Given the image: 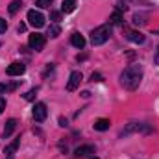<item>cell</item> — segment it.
Listing matches in <instances>:
<instances>
[{
	"label": "cell",
	"mask_w": 159,
	"mask_h": 159,
	"mask_svg": "<svg viewBox=\"0 0 159 159\" xmlns=\"http://www.w3.org/2000/svg\"><path fill=\"white\" fill-rule=\"evenodd\" d=\"M141 80H143V67L141 65H129L120 74V83L128 91H135L141 85Z\"/></svg>",
	"instance_id": "cell-1"
},
{
	"label": "cell",
	"mask_w": 159,
	"mask_h": 159,
	"mask_svg": "<svg viewBox=\"0 0 159 159\" xmlns=\"http://www.w3.org/2000/svg\"><path fill=\"white\" fill-rule=\"evenodd\" d=\"M109 37H111V24H102V26H98L96 30H93V34H91V43H93L94 46H98V44H104Z\"/></svg>",
	"instance_id": "cell-2"
},
{
	"label": "cell",
	"mask_w": 159,
	"mask_h": 159,
	"mask_svg": "<svg viewBox=\"0 0 159 159\" xmlns=\"http://www.w3.org/2000/svg\"><path fill=\"white\" fill-rule=\"evenodd\" d=\"M28 22H30L34 28H43V26H44V17H43L41 11L30 9V11H28Z\"/></svg>",
	"instance_id": "cell-3"
},
{
	"label": "cell",
	"mask_w": 159,
	"mask_h": 159,
	"mask_svg": "<svg viewBox=\"0 0 159 159\" xmlns=\"http://www.w3.org/2000/svg\"><path fill=\"white\" fill-rule=\"evenodd\" d=\"M44 35H41V34H32L30 35V39H28V44H30V48H34V50H43V46H44Z\"/></svg>",
	"instance_id": "cell-4"
},
{
	"label": "cell",
	"mask_w": 159,
	"mask_h": 159,
	"mask_svg": "<svg viewBox=\"0 0 159 159\" xmlns=\"http://www.w3.org/2000/svg\"><path fill=\"white\" fill-rule=\"evenodd\" d=\"M81 72L80 70H74V72H70V76H69V81H67V91H76L78 89V85L81 83Z\"/></svg>",
	"instance_id": "cell-5"
},
{
	"label": "cell",
	"mask_w": 159,
	"mask_h": 159,
	"mask_svg": "<svg viewBox=\"0 0 159 159\" xmlns=\"http://www.w3.org/2000/svg\"><path fill=\"white\" fill-rule=\"evenodd\" d=\"M32 115H34V119L37 120V122H43V120L46 119V115H48L46 106H44L43 102H37V104L34 106V109H32Z\"/></svg>",
	"instance_id": "cell-6"
},
{
	"label": "cell",
	"mask_w": 159,
	"mask_h": 159,
	"mask_svg": "<svg viewBox=\"0 0 159 159\" xmlns=\"http://www.w3.org/2000/svg\"><path fill=\"white\" fill-rule=\"evenodd\" d=\"M89 156H94V148L91 144H85V146H80L74 150V157L76 159H87Z\"/></svg>",
	"instance_id": "cell-7"
},
{
	"label": "cell",
	"mask_w": 159,
	"mask_h": 159,
	"mask_svg": "<svg viewBox=\"0 0 159 159\" xmlns=\"http://www.w3.org/2000/svg\"><path fill=\"white\" fill-rule=\"evenodd\" d=\"M24 70H26V65L24 63H11L7 69H6V72H7V76H20V74H24Z\"/></svg>",
	"instance_id": "cell-8"
},
{
	"label": "cell",
	"mask_w": 159,
	"mask_h": 159,
	"mask_svg": "<svg viewBox=\"0 0 159 159\" xmlns=\"http://www.w3.org/2000/svg\"><path fill=\"white\" fill-rule=\"evenodd\" d=\"M15 128H17V120L9 119L7 122H6V128H4V133H2V135H4V139H6V137H9V135L15 131Z\"/></svg>",
	"instance_id": "cell-9"
},
{
	"label": "cell",
	"mask_w": 159,
	"mask_h": 159,
	"mask_svg": "<svg viewBox=\"0 0 159 159\" xmlns=\"http://www.w3.org/2000/svg\"><path fill=\"white\" fill-rule=\"evenodd\" d=\"M70 43H72V46H76V48H83L85 46V37L81 35V34H72V37H70Z\"/></svg>",
	"instance_id": "cell-10"
},
{
	"label": "cell",
	"mask_w": 159,
	"mask_h": 159,
	"mask_svg": "<svg viewBox=\"0 0 159 159\" xmlns=\"http://www.w3.org/2000/svg\"><path fill=\"white\" fill-rule=\"evenodd\" d=\"M19 144H20V139H15V141H13L11 144H7V146L4 148V154H6L7 157H11V156H13V154L17 152V148H19Z\"/></svg>",
	"instance_id": "cell-11"
},
{
	"label": "cell",
	"mask_w": 159,
	"mask_h": 159,
	"mask_svg": "<svg viewBox=\"0 0 159 159\" xmlns=\"http://www.w3.org/2000/svg\"><path fill=\"white\" fill-rule=\"evenodd\" d=\"M74 9H76V0H63V4H61L63 13H72Z\"/></svg>",
	"instance_id": "cell-12"
},
{
	"label": "cell",
	"mask_w": 159,
	"mask_h": 159,
	"mask_svg": "<svg viewBox=\"0 0 159 159\" xmlns=\"http://www.w3.org/2000/svg\"><path fill=\"white\" fill-rule=\"evenodd\" d=\"M128 39L131 41V43H135V44H143L144 43V35L141 32H129L128 34Z\"/></svg>",
	"instance_id": "cell-13"
},
{
	"label": "cell",
	"mask_w": 159,
	"mask_h": 159,
	"mask_svg": "<svg viewBox=\"0 0 159 159\" xmlns=\"http://www.w3.org/2000/svg\"><path fill=\"white\" fill-rule=\"evenodd\" d=\"M109 120L107 119H98L96 122H94V129L96 131H106V129H109Z\"/></svg>",
	"instance_id": "cell-14"
},
{
	"label": "cell",
	"mask_w": 159,
	"mask_h": 159,
	"mask_svg": "<svg viewBox=\"0 0 159 159\" xmlns=\"http://www.w3.org/2000/svg\"><path fill=\"white\" fill-rule=\"evenodd\" d=\"M17 87H19V81H15V83H0V93H11Z\"/></svg>",
	"instance_id": "cell-15"
},
{
	"label": "cell",
	"mask_w": 159,
	"mask_h": 159,
	"mask_svg": "<svg viewBox=\"0 0 159 159\" xmlns=\"http://www.w3.org/2000/svg\"><path fill=\"white\" fill-rule=\"evenodd\" d=\"M20 7H22V2H20V0H13V2L9 4V7H7V9H9V13H11V15H15Z\"/></svg>",
	"instance_id": "cell-16"
},
{
	"label": "cell",
	"mask_w": 159,
	"mask_h": 159,
	"mask_svg": "<svg viewBox=\"0 0 159 159\" xmlns=\"http://www.w3.org/2000/svg\"><path fill=\"white\" fill-rule=\"evenodd\" d=\"M146 17H148L146 13H137V15L133 17V24H137V26H139V24H146V20H144Z\"/></svg>",
	"instance_id": "cell-17"
},
{
	"label": "cell",
	"mask_w": 159,
	"mask_h": 159,
	"mask_svg": "<svg viewBox=\"0 0 159 159\" xmlns=\"http://www.w3.org/2000/svg\"><path fill=\"white\" fill-rule=\"evenodd\" d=\"M59 34H61V28H59L57 24H52V26L48 28V35H50V37H57Z\"/></svg>",
	"instance_id": "cell-18"
},
{
	"label": "cell",
	"mask_w": 159,
	"mask_h": 159,
	"mask_svg": "<svg viewBox=\"0 0 159 159\" xmlns=\"http://www.w3.org/2000/svg\"><path fill=\"white\" fill-rule=\"evenodd\" d=\"M109 22H111V24H120V22H122V15H120V11H115V13L109 17Z\"/></svg>",
	"instance_id": "cell-19"
},
{
	"label": "cell",
	"mask_w": 159,
	"mask_h": 159,
	"mask_svg": "<svg viewBox=\"0 0 159 159\" xmlns=\"http://www.w3.org/2000/svg\"><path fill=\"white\" fill-rule=\"evenodd\" d=\"M35 94H37V89H30V91L24 94V100H28V102H30V100H34V98H35Z\"/></svg>",
	"instance_id": "cell-20"
},
{
	"label": "cell",
	"mask_w": 159,
	"mask_h": 159,
	"mask_svg": "<svg viewBox=\"0 0 159 159\" xmlns=\"http://www.w3.org/2000/svg\"><path fill=\"white\" fill-rule=\"evenodd\" d=\"M35 4H37L39 7H43V9H44V7H50V6H52V0H37Z\"/></svg>",
	"instance_id": "cell-21"
},
{
	"label": "cell",
	"mask_w": 159,
	"mask_h": 159,
	"mask_svg": "<svg viewBox=\"0 0 159 159\" xmlns=\"http://www.w3.org/2000/svg\"><path fill=\"white\" fill-rule=\"evenodd\" d=\"M50 19H52L54 22H59V19H61V13H57V11H50Z\"/></svg>",
	"instance_id": "cell-22"
},
{
	"label": "cell",
	"mask_w": 159,
	"mask_h": 159,
	"mask_svg": "<svg viewBox=\"0 0 159 159\" xmlns=\"http://www.w3.org/2000/svg\"><path fill=\"white\" fill-rule=\"evenodd\" d=\"M6 30H7V22L4 19H0V34H4Z\"/></svg>",
	"instance_id": "cell-23"
},
{
	"label": "cell",
	"mask_w": 159,
	"mask_h": 159,
	"mask_svg": "<svg viewBox=\"0 0 159 159\" xmlns=\"http://www.w3.org/2000/svg\"><path fill=\"white\" fill-rule=\"evenodd\" d=\"M91 81H102V76H100L98 72H93V74H91Z\"/></svg>",
	"instance_id": "cell-24"
},
{
	"label": "cell",
	"mask_w": 159,
	"mask_h": 159,
	"mask_svg": "<svg viewBox=\"0 0 159 159\" xmlns=\"http://www.w3.org/2000/svg\"><path fill=\"white\" fill-rule=\"evenodd\" d=\"M4 109H6V100H4V98L0 96V115L4 113Z\"/></svg>",
	"instance_id": "cell-25"
},
{
	"label": "cell",
	"mask_w": 159,
	"mask_h": 159,
	"mask_svg": "<svg viewBox=\"0 0 159 159\" xmlns=\"http://www.w3.org/2000/svg\"><path fill=\"white\" fill-rule=\"evenodd\" d=\"M59 126H63V128H65V126H67V119H63V117H61V119H59Z\"/></svg>",
	"instance_id": "cell-26"
},
{
	"label": "cell",
	"mask_w": 159,
	"mask_h": 159,
	"mask_svg": "<svg viewBox=\"0 0 159 159\" xmlns=\"http://www.w3.org/2000/svg\"><path fill=\"white\" fill-rule=\"evenodd\" d=\"M17 30H19V32H24V30H26V24H22V22H20V24H19V28H17Z\"/></svg>",
	"instance_id": "cell-27"
},
{
	"label": "cell",
	"mask_w": 159,
	"mask_h": 159,
	"mask_svg": "<svg viewBox=\"0 0 159 159\" xmlns=\"http://www.w3.org/2000/svg\"><path fill=\"white\" fill-rule=\"evenodd\" d=\"M87 159H98V157H96V156H89Z\"/></svg>",
	"instance_id": "cell-28"
},
{
	"label": "cell",
	"mask_w": 159,
	"mask_h": 159,
	"mask_svg": "<svg viewBox=\"0 0 159 159\" xmlns=\"http://www.w3.org/2000/svg\"><path fill=\"white\" fill-rule=\"evenodd\" d=\"M156 63H157V65H159V54H157V56H156Z\"/></svg>",
	"instance_id": "cell-29"
},
{
	"label": "cell",
	"mask_w": 159,
	"mask_h": 159,
	"mask_svg": "<svg viewBox=\"0 0 159 159\" xmlns=\"http://www.w3.org/2000/svg\"><path fill=\"white\" fill-rule=\"evenodd\" d=\"M0 46H2V43H0Z\"/></svg>",
	"instance_id": "cell-30"
},
{
	"label": "cell",
	"mask_w": 159,
	"mask_h": 159,
	"mask_svg": "<svg viewBox=\"0 0 159 159\" xmlns=\"http://www.w3.org/2000/svg\"><path fill=\"white\" fill-rule=\"evenodd\" d=\"M7 159H11V157H7Z\"/></svg>",
	"instance_id": "cell-31"
},
{
	"label": "cell",
	"mask_w": 159,
	"mask_h": 159,
	"mask_svg": "<svg viewBox=\"0 0 159 159\" xmlns=\"http://www.w3.org/2000/svg\"><path fill=\"white\" fill-rule=\"evenodd\" d=\"M157 50H159V48H157Z\"/></svg>",
	"instance_id": "cell-32"
}]
</instances>
